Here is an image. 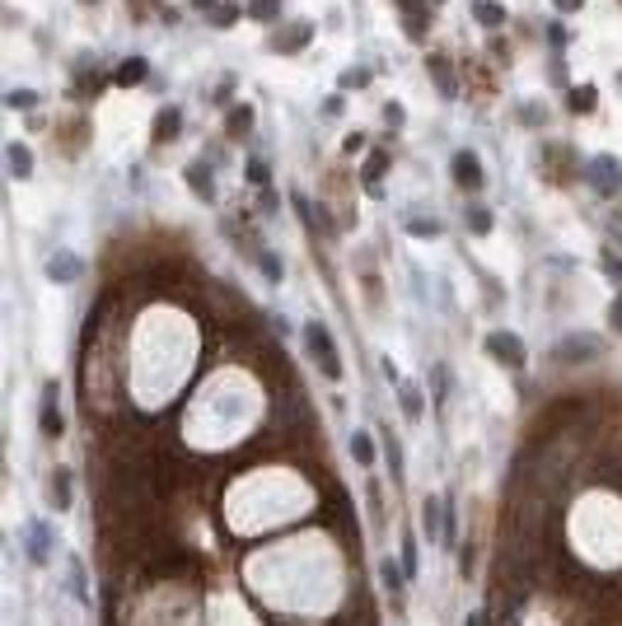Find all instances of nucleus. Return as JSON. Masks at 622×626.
<instances>
[{
    "label": "nucleus",
    "instance_id": "12",
    "mask_svg": "<svg viewBox=\"0 0 622 626\" xmlns=\"http://www.w3.org/2000/svg\"><path fill=\"white\" fill-rule=\"evenodd\" d=\"M305 43H309V28H305V23H300V28H285V33L276 38L272 47H276V52H285V47H305Z\"/></svg>",
    "mask_w": 622,
    "mask_h": 626
},
{
    "label": "nucleus",
    "instance_id": "13",
    "mask_svg": "<svg viewBox=\"0 0 622 626\" xmlns=\"http://www.w3.org/2000/svg\"><path fill=\"white\" fill-rule=\"evenodd\" d=\"M351 454H356V463H365V468H370V463H374V444H370V435H356V439H351Z\"/></svg>",
    "mask_w": 622,
    "mask_h": 626
},
{
    "label": "nucleus",
    "instance_id": "9",
    "mask_svg": "<svg viewBox=\"0 0 622 626\" xmlns=\"http://www.w3.org/2000/svg\"><path fill=\"white\" fill-rule=\"evenodd\" d=\"M430 75H435V84H440L444 99H454V75H449V66H444L440 56H430Z\"/></svg>",
    "mask_w": 622,
    "mask_h": 626
},
{
    "label": "nucleus",
    "instance_id": "19",
    "mask_svg": "<svg viewBox=\"0 0 622 626\" xmlns=\"http://www.w3.org/2000/svg\"><path fill=\"white\" fill-rule=\"evenodd\" d=\"M57 505H61V510L70 505V472H66V468L57 472Z\"/></svg>",
    "mask_w": 622,
    "mask_h": 626
},
{
    "label": "nucleus",
    "instance_id": "16",
    "mask_svg": "<svg viewBox=\"0 0 622 626\" xmlns=\"http://www.w3.org/2000/svg\"><path fill=\"white\" fill-rule=\"evenodd\" d=\"M187 182H192V187L202 192L206 202H211V178H206V168H187Z\"/></svg>",
    "mask_w": 622,
    "mask_h": 626
},
{
    "label": "nucleus",
    "instance_id": "7",
    "mask_svg": "<svg viewBox=\"0 0 622 626\" xmlns=\"http://www.w3.org/2000/svg\"><path fill=\"white\" fill-rule=\"evenodd\" d=\"M178 122H182V112L164 108V112H159V122H155V141H173V136H178Z\"/></svg>",
    "mask_w": 622,
    "mask_h": 626
},
{
    "label": "nucleus",
    "instance_id": "20",
    "mask_svg": "<svg viewBox=\"0 0 622 626\" xmlns=\"http://www.w3.org/2000/svg\"><path fill=\"white\" fill-rule=\"evenodd\" d=\"M571 108H576V112H589V108H594V89H589V84H580V94L571 99Z\"/></svg>",
    "mask_w": 622,
    "mask_h": 626
},
{
    "label": "nucleus",
    "instance_id": "14",
    "mask_svg": "<svg viewBox=\"0 0 622 626\" xmlns=\"http://www.w3.org/2000/svg\"><path fill=\"white\" fill-rule=\"evenodd\" d=\"M384 164H388V159L379 155V150H374V155L365 159V182H379V178H384Z\"/></svg>",
    "mask_w": 622,
    "mask_h": 626
},
{
    "label": "nucleus",
    "instance_id": "26",
    "mask_svg": "<svg viewBox=\"0 0 622 626\" xmlns=\"http://www.w3.org/2000/svg\"><path fill=\"white\" fill-rule=\"evenodd\" d=\"M249 178H253V182H267V164H258V159H253V164H249Z\"/></svg>",
    "mask_w": 622,
    "mask_h": 626
},
{
    "label": "nucleus",
    "instance_id": "24",
    "mask_svg": "<svg viewBox=\"0 0 622 626\" xmlns=\"http://www.w3.org/2000/svg\"><path fill=\"white\" fill-rule=\"evenodd\" d=\"M384 122L388 126H403V108H398V103H388V108H384Z\"/></svg>",
    "mask_w": 622,
    "mask_h": 626
},
{
    "label": "nucleus",
    "instance_id": "17",
    "mask_svg": "<svg viewBox=\"0 0 622 626\" xmlns=\"http://www.w3.org/2000/svg\"><path fill=\"white\" fill-rule=\"evenodd\" d=\"M70 271H80L75 258H57V262H52V280H70Z\"/></svg>",
    "mask_w": 622,
    "mask_h": 626
},
{
    "label": "nucleus",
    "instance_id": "29",
    "mask_svg": "<svg viewBox=\"0 0 622 626\" xmlns=\"http://www.w3.org/2000/svg\"><path fill=\"white\" fill-rule=\"evenodd\" d=\"M613 323H618V327H622V300H618V304H613Z\"/></svg>",
    "mask_w": 622,
    "mask_h": 626
},
{
    "label": "nucleus",
    "instance_id": "8",
    "mask_svg": "<svg viewBox=\"0 0 622 626\" xmlns=\"http://www.w3.org/2000/svg\"><path fill=\"white\" fill-rule=\"evenodd\" d=\"M594 346H599L594 336H571V341H562V351H557V356H566V360H585Z\"/></svg>",
    "mask_w": 622,
    "mask_h": 626
},
{
    "label": "nucleus",
    "instance_id": "21",
    "mask_svg": "<svg viewBox=\"0 0 622 626\" xmlns=\"http://www.w3.org/2000/svg\"><path fill=\"white\" fill-rule=\"evenodd\" d=\"M249 122H253V112H249V108H234V136L249 131Z\"/></svg>",
    "mask_w": 622,
    "mask_h": 626
},
{
    "label": "nucleus",
    "instance_id": "11",
    "mask_svg": "<svg viewBox=\"0 0 622 626\" xmlns=\"http://www.w3.org/2000/svg\"><path fill=\"white\" fill-rule=\"evenodd\" d=\"M141 79H146V61H141V56H131V61L117 70V84H141Z\"/></svg>",
    "mask_w": 622,
    "mask_h": 626
},
{
    "label": "nucleus",
    "instance_id": "22",
    "mask_svg": "<svg viewBox=\"0 0 622 626\" xmlns=\"http://www.w3.org/2000/svg\"><path fill=\"white\" fill-rule=\"evenodd\" d=\"M468 224L482 234V229H491V215H486V211H468Z\"/></svg>",
    "mask_w": 622,
    "mask_h": 626
},
{
    "label": "nucleus",
    "instance_id": "4",
    "mask_svg": "<svg viewBox=\"0 0 622 626\" xmlns=\"http://www.w3.org/2000/svg\"><path fill=\"white\" fill-rule=\"evenodd\" d=\"M589 178H594V187L599 192H618L622 187V173H618V159H594V168H589Z\"/></svg>",
    "mask_w": 622,
    "mask_h": 626
},
{
    "label": "nucleus",
    "instance_id": "10",
    "mask_svg": "<svg viewBox=\"0 0 622 626\" xmlns=\"http://www.w3.org/2000/svg\"><path fill=\"white\" fill-rule=\"evenodd\" d=\"M10 168H14V178H28L33 173V155L23 145H10Z\"/></svg>",
    "mask_w": 622,
    "mask_h": 626
},
{
    "label": "nucleus",
    "instance_id": "28",
    "mask_svg": "<svg viewBox=\"0 0 622 626\" xmlns=\"http://www.w3.org/2000/svg\"><path fill=\"white\" fill-rule=\"evenodd\" d=\"M557 10H580V5H585V0H552Z\"/></svg>",
    "mask_w": 622,
    "mask_h": 626
},
{
    "label": "nucleus",
    "instance_id": "6",
    "mask_svg": "<svg viewBox=\"0 0 622 626\" xmlns=\"http://www.w3.org/2000/svg\"><path fill=\"white\" fill-rule=\"evenodd\" d=\"M473 14H477V23H482V28H501V23H506V10H501L496 0H477Z\"/></svg>",
    "mask_w": 622,
    "mask_h": 626
},
{
    "label": "nucleus",
    "instance_id": "23",
    "mask_svg": "<svg viewBox=\"0 0 622 626\" xmlns=\"http://www.w3.org/2000/svg\"><path fill=\"white\" fill-rule=\"evenodd\" d=\"M258 262H262V267H267V276H272V280H281V262H276V258H272V253H262V258H258Z\"/></svg>",
    "mask_w": 622,
    "mask_h": 626
},
{
    "label": "nucleus",
    "instance_id": "2",
    "mask_svg": "<svg viewBox=\"0 0 622 626\" xmlns=\"http://www.w3.org/2000/svg\"><path fill=\"white\" fill-rule=\"evenodd\" d=\"M486 351L501 360V365H510V369H520L524 365V346H520V336H510V332H491L486 336Z\"/></svg>",
    "mask_w": 622,
    "mask_h": 626
},
{
    "label": "nucleus",
    "instance_id": "5",
    "mask_svg": "<svg viewBox=\"0 0 622 626\" xmlns=\"http://www.w3.org/2000/svg\"><path fill=\"white\" fill-rule=\"evenodd\" d=\"M403 10H408V14H403V23H408V33L412 38H426V10H421V0H403Z\"/></svg>",
    "mask_w": 622,
    "mask_h": 626
},
{
    "label": "nucleus",
    "instance_id": "15",
    "mask_svg": "<svg viewBox=\"0 0 622 626\" xmlns=\"http://www.w3.org/2000/svg\"><path fill=\"white\" fill-rule=\"evenodd\" d=\"M249 10H253V19H267V23L281 14V10H276V0H249Z\"/></svg>",
    "mask_w": 622,
    "mask_h": 626
},
{
    "label": "nucleus",
    "instance_id": "25",
    "mask_svg": "<svg viewBox=\"0 0 622 626\" xmlns=\"http://www.w3.org/2000/svg\"><path fill=\"white\" fill-rule=\"evenodd\" d=\"M10 103H14V108H33V94L19 89V94H10Z\"/></svg>",
    "mask_w": 622,
    "mask_h": 626
},
{
    "label": "nucleus",
    "instance_id": "3",
    "mask_svg": "<svg viewBox=\"0 0 622 626\" xmlns=\"http://www.w3.org/2000/svg\"><path fill=\"white\" fill-rule=\"evenodd\" d=\"M454 182H459L464 192H477V187H482V168H477V155H473V150H459V155H454Z\"/></svg>",
    "mask_w": 622,
    "mask_h": 626
},
{
    "label": "nucleus",
    "instance_id": "30",
    "mask_svg": "<svg viewBox=\"0 0 622 626\" xmlns=\"http://www.w3.org/2000/svg\"><path fill=\"white\" fill-rule=\"evenodd\" d=\"M192 5H211V0H192Z\"/></svg>",
    "mask_w": 622,
    "mask_h": 626
},
{
    "label": "nucleus",
    "instance_id": "18",
    "mask_svg": "<svg viewBox=\"0 0 622 626\" xmlns=\"http://www.w3.org/2000/svg\"><path fill=\"white\" fill-rule=\"evenodd\" d=\"M234 19H239V10H234V5H215V10H211V23H220V28H229Z\"/></svg>",
    "mask_w": 622,
    "mask_h": 626
},
{
    "label": "nucleus",
    "instance_id": "27",
    "mask_svg": "<svg viewBox=\"0 0 622 626\" xmlns=\"http://www.w3.org/2000/svg\"><path fill=\"white\" fill-rule=\"evenodd\" d=\"M365 79H370V75H365V70H351V75L342 79V84H347V89H356V84H365Z\"/></svg>",
    "mask_w": 622,
    "mask_h": 626
},
{
    "label": "nucleus",
    "instance_id": "1",
    "mask_svg": "<svg viewBox=\"0 0 622 626\" xmlns=\"http://www.w3.org/2000/svg\"><path fill=\"white\" fill-rule=\"evenodd\" d=\"M305 341H309V351H314L318 369H323L328 379H337V374H342V360L332 356V336H328V327H323V323H309V327H305Z\"/></svg>",
    "mask_w": 622,
    "mask_h": 626
}]
</instances>
